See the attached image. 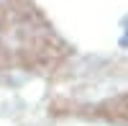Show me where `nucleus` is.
<instances>
[{
    "mask_svg": "<svg viewBox=\"0 0 128 126\" xmlns=\"http://www.w3.org/2000/svg\"><path fill=\"white\" fill-rule=\"evenodd\" d=\"M120 44H128V21H126V36L120 39Z\"/></svg>",
    "mask_w": 128,
    "mask_h": 126,
    "instance_id": "nucleus-1",
    "label": "nucleus"
}]
</instances>
